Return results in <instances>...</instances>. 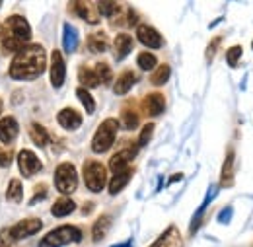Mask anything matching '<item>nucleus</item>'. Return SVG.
Returning a JSON list of instances; mask_svg holds the SVG:
<instances>
[{
  "label": "nucleus",
  "instance_id": "nucleus-1",
  "mask_svg": "<svg viewBox=\"0 0 253 247\" xmlns=\"http://www.w3.org/2000/svg\"><path fill=\"white\" fill-rule=\"evenodd\" d=\"M47 68V53L41 45L28 43L20 49L10 64V76L14 80H33L41 76Z\"/></svg>",
  "mask_w": 253,
  "mask_h": 247
},
{
  "label": "nucleus",
  "instance_id": "nucleus-2",
  "mask_svg": "<svg viewBox=\"0 0 253 247\" xmlns=\"http://www.w3.org/2000/svg\"><path fill=\"white\" fill-rule=\"evenodd\" d=\"M32 37L30 24L24 16H10L4 26H0V53H18L28 45Z\"/></svg>",
  "mask_w": 253,
  "mask_h": 247
},
{
  "label": "nucleus",
  "instance_id": "nucleus-3",
  "mask_svg": "<svg viewBox=\"0 0 253 247\" xmlns=\"http://www.w3.org/2000/svg\"><path fill=\"white\" fill-rule=\"evenodd\" d=\"M82 240V232L76 226H61L49 232L41 242L39 247H63L68 244H78Z\"/></svg>",
  "mask_w": 253,
  "mask_h": 247
},
{
  "label": "nucleus",
  "instance_id": "nucleus-4",
  "mask_svg": "<svg viewBox=\"0 0 253 247\" xmlns=\"http://www.w3.org/2000/svg\"><path fill=\"white\" fill-rule=\"evenodd\" d=\"M117 128H119L117 119H105L103 123L97 126L94 140H92V150H94L95 154H103V152H107L113 146L115 136H117Z\"/></svg>",
  "mask_w": 253,
  "mask_h": 247
},
{
  "label": "nucleus",
  "instance_id": "nucleus-5",
  "mask_svg": "<svg viewBox=\"0 0 253 247\" xmlns=\"http://www.w3.org/2000/svg\"><path fill=\"white\" fill-rule=\"evenodd\" d=\"M84 181L86 187L92 191V193H99L105 183H107V169L101 162H95V160H88L84 164Z\"/></svg>",
  "mask_w": 253,
  "mask_h": 247
},
{
  "label": "nucleus",
  "instance_id": "nucleus-6",
  "mask_svg": "<svg viewBox=\"0 0 253 247\" xmlns=\"http://www.w3.org/2000/svg\"><path fill=\"white\" fill-rule=\"evenodd\" d=\"M55 187L63 193V195H68L72 191H76L78 187V173H76V167L68 162L61 164L55 171Z\"/></svg>",
  "mask_w": 253,
  "mask_h": 247
},
{
  "label": "nucleus",
  "instance_id": "nucleus-7",
  "mask_svg": "<svg viewBox=\"0 0 253 247\" xmlns=\"http://www.w3.org/2000/svg\"><path fill=\"white\" fill-rule=\"evenodd\" d=\"M43 228V222L39 218H28V220H22L18 222L16 226H12L10 230H6L2 234V238H8V242H14V240H26L33 234H37L39 230Z\"/></svg>",
  "mask_w": 253,
  "mask_h": 247
},
{
  "label": "nucleus",
  "instance_id": "nucleus-8",
  "mask_svg": "<svg viewBox=\"0 0 253 247\" xmlns=\"http://www.w3.org/2000/svg\"><path fill=\"white\" fill-rule=\"evenodd\" d=\"M18 167H20V173L24 177H32L37 171H41L43 164L35 156V152H32V150H20V154H18Z\"/></svg>",
  "mask_w": 253,
  "mask_h": 247
},
{
  "label": "nucleus",
  "instance_id": "nucleus-9",
  "mask_svg": "<svg viewBox=\"0 0 253 247\" xmlns=\"http://www.w3.org/2000/svg\"><path fill=\"white\" fill-rule=\"evenodd\" d=\"M66 78V62H64L61 51H53L51 55V84L53 88H61Z\"/></svg>",
  "mask_w": 253,
  "mask_h": 247
},
{
  "label": "nucleus",
  "instance_id": "nucleus-10",
  "mask_svg": "<svg viewBox=\"0 0 253 247\" xmlns=\"http://www.w3.org/2000/svg\"><path fill=\"white\" fill-rule=\"evenodd\" d=\"M136 150H138V146H126V148H121L117 154L111 156V160H109V169H111L113 173H119V171L126 169V167H128V162L136 156Z\"/></svg>",
  "mask_w": 253,
  "mask_h": 247
},
{
  "label": "nucleus",
  "instance_id": "nucleus-11",
  "mask_svg": "<svg viewBox=\"0 0 253 247\" xmlns=\"http://www.w3.org/2000/svg\"><path fill=\"white\" fill-rule=\"evenodd\" d=\"M136 37L142 45L150 47V49H160L164 45V39L158 31L150 26H136Z\"/></svg>",
  "mask_w": 253,
  "mask_h": 247
},
{
  "label": "nucleus",
  "instance_id": "nucleus-12",
  "mask_svg": "<svg viewBox=\"0 0 253 247\" xmlns=\"http://www.w3.org/2000/svg\"><path fill=\"white\" fill-rule=\"evenodd\" d=\"M142 109H144V113H146L148 117H158L160 113H164V109H166V99H164V95L158 92L148 93V95L144 97V101H142Z\"/></svg>",
  "mask_w": 253,
  "mask_h": 247
},
{
  "label": "nucleus",
  "instance_id": "nucleus-13",
  "mask_svg": "<svg viewBox=\"0 0 253 247\" xmlns=\"http://www.w3.org/2000/svg\"><path fill=\"white\" fill-rule=\"evenodd\" d=\"M20 132V124L16 117H4L0 119V142L2 144H12Z\"/></svg>",
  "mask_w": 253,
  "mask_h": 247
},
{
  "label": "nucleus",
  "instance_id": "nucleus-14",
  "mask_svg": "<svg viewBox=\"0 0 253 247\" xmlns=\"http://www.w3.org/2000/svg\"><path fill=\"white\" fill-rule=\"evenodd\" d=\"M57 121H59V124H61L63 128H66V130H76V128H80V124H82V115H80L76 109L66 107L63 111H59Z\"/></svg>",
  "mask_w": 253,
  "mask_h": 247
},
{
  "label": "nucleus",
  "instance_id": "nucleus-15",
  "mask_svg": "<svg viewBox=\"0 0 253 247\" xmlns=\"http://www.w3.org/2000/svg\"><path fill=\"white\" fill-rule=\"evenodd\" d=\"M150 247H183L179 230H177L175 226H169Z\"/></svg>",
  "mask_w": 253,
  "mask_h": 247
},
{
  "label": "nucleus",
  "instance_id": "nucleus-16",
  "mask_svg": "<svg viewBox=\"0 0 253 247\" xmlns=\"http://www.w3.org/2000/svg\"><path fill=\"white\" fill-rule=\"evenodd\" d=\"M70 8L74 10L76 16H80L82 20H86L88 24H97L99 22V14L94 10V6L90 2H72Z\"/></svg>",
  "mask_w": 253,
  "mask_h": 247
},
{
  "label": "nucleus",
  "instance_id": "nucleus-17",
  "mask_svg": "<svg viewBox=\"0 0 253 247\" xmlns=\"http://www.w3.org/2000/svg\"><path fill=\"white\" fill-rule=\"evenodd\" d=\"M138 121H140V115H138L134 103L126 101L125 105H123V109H121V124L125 126L126 130H132V128L138 126Z\"/></svg>",
  "mask_w": 253,
  "mask_h": 247
},
{
  "label": "nucleus",
  "instance_id": "nucleus-18",
  "mask_svg": "<svg viewBox=\"0 0 253 247\" xmlns=\"http://www.w3.org/2000/svg\"><path fill=\"white\" fill-rule=\"evenodd\" d=\"M132 37L128 35V33H119L117 37H115V41H113V49H115V57H117V61H121V59H125L126 55L132 51Z\"/></svg>",
  "mask_w": 253,
  "mask_h": 247
},
{
  "label": "nucleus",
  "instance_id": "nucleus-19",
  "mask_svg": "<svg viewBox=\"0 0 253 247\" xmlns=\"http://www.w3.org/2000/svg\"><path fill=\"white\" fill-rule=\"evenodd\" d=\"M136 80H138V76H136L132 70L121 72L119 78H117V82H115V86H113V92L117 93V95H123V93H126L134 84H136Z\"/></svg>",
  "mask_w": 253,
  "mask_h": 247
},
{
  "label": "nucleus",
  "instance_id": "nucleus-20",
  "mask_svg": "<svg viewBox=\"0 0 253 247\" xmlns=\"http://www.w3.org/2000/svg\"><path fill=\"white\" fill-rule=\"evenodd\" d=\"M130 177H132V167H126V169L119 171V173H113V179L109 181V193L117 195L119 191H123L126 183L130 181Z\"/></svg>",
  "mask_w": 253,
  "mask_h": 247
},
{
  "label": "nucleus",
  "instance_id": "nucleus-21",
  "mask_svg": "<svg viewBox=\"0 0 253 247\" xmlns=\"http://www.w3.org/2000/svg\"><path fill=\"white\" fill-rule=\"evenodd\" d=\"M107 47H109V41H107V35L103 31H94V33L88 35V49L92 53H97V55L105 53Z\"/></svg>",
  "mask_w": 253,
  "mask_h": 247
},
{
  "label": "nucleus",
  "instance_id": "nucleus-22",
  "mask_svg": "<svg viewBox=\"0 0 253 247\" xmlns=\"http://www.w3.org/2000/svg\"><path fill=\"white\" fill-rule=\"evenodd\" d=\"M74 208H76V205H74V201H72V199H68V197H61V199H59V201H55V205L51 206V212H53V216L63 218V216L72 214V212H74Z\"/></svg>",
  "mask_w": 253,
  "mask_h": 247
},
{
  "label": "nucleus",
  "instance_id": "nucleus-23",
  "mask_svg": "<svg viewBox=\"0 0 253 247\" xmlns=\"http://www.w3.org/2000/svg\"><path fill=\"white\" fill-rule=\"evenodd\" d=\"M63 47L66 53H74L78 47V31L70 24H64L63 28Z\"/></svg>",
  "mask_w": 253,
  "mask_h": 247
},
{
  "label": "nucleus",
  "instance_id": "nucleus-24",
  "mask_svg": "<svg viewBox=\"0 0 253 247\" xmlns=\"http://www.w3.org/2000/svg\"><path fill=\"white\" fill-rule=\"evenodd\" d=\"M216 185H212L209 189V193H207V197H205V203L197 208V212H195V216H193V222H191V234H195L197 232V228H199V222H201V218H203V212L207 210V206L211 205V201L214 199V195H216Z\"/></svg>",
  "mask_w": 253,
  "mask_h": 247
},
{
  "label": "nucleus",
  "instance_id": "nucleus-25",
  "mask_svg": "<svg viewBox=\"0 0 253 247\" xmlns=\"http://www.w3.org/2000/svg\"><path fill=\"white\" fill-rule=\"evenodd\" d=\"M220 183H222V187H232V185H234V152H232V150L228 152L226 160H224Z\"/></svg>",
  "mask_w": 253,
  "mask_h": 247
},
{
  "label": "nucleus",
  "instance_id": "nucleus-26",
  "mask_svg": "<svg viewBox=\"0 0 253 247\" xmlns=\"http://www.w3.org/2000/svg\"><path fill=\"white\" fill-rule=\"evenodd\" d=\"M30 136H32V140L39 146V148L47 146V144H49V140H51V136H49L47 128L39 123H33L32 126H30Z\"/></svg>",
  "mask_w": 253,
  "mask_h": 247
},
{
  "label": "nucleus",
  "instance_id": "nucleus-27",
  "mask_svg": "<svg viewBox=\"0 0 253 247\" xmlns=\"http://www.w3.org/2000/svg\"><path fill=\"white\" fill-rule=\"evenodd\" d=\"M78 80H80V84L86 86V88H95V86H99V80H97V76H95V70L90 68V66H80V68H78Z\"/></svg>",
  "mask_w": 253,
  "mask_h": 247
},
{
  "label": "nucleus",
  "instance_id": "nucleus-28",
  "mask_svg": "<svg viewBox=\"0 0 253 247\" xmlns=\"http://www.w3.org/2000/svg\"><path fill=\"white\" fill-rule=\"evenodd\" d=\"M109 226H111V218L105 216V214L95 220L94 228H92V238H94V242H101V240L105 238V234H107Z\"/></svg>",
  "mask_w": 253,
  "mask_h": 247
},
{
  "label": "nucleus",
  "instance_id": "nucleus-29",
  "mask_svg": "<svg viewBox=\"0 0 253 247\" xmlns=\"http://www.w3.org/2000/svg\"><path fill=\"white\" fill-rule=\"evenodd\" d=\"M169 76H171V68H169L168 64H160L158 68L154 70L150 82H152L154 86H164V84L169 80Z\"/></svg>",
  "mask_w": 253,
  "mask_h": 247
},
{
  "label": "nucleus",
  "instance_id": "nucleus-30",
  "mask_svg": "<svg viewBox=\"0 0 253 247\" xmlns=\"http://www.w3.org/2000/svg\"><path fill=\"white\" fill-rule=\"evenodd\" d=\"M95 70V76H97V80H99V84H103V86H107L109 82H111V78H113V72H111V66L109 64H105V62H97L94 66Z\"/></svg>",
  "mask_w": 253,
  "mask_h": 247
},
{
  "label": "nucleus",
  "instance_id": "nucleus-31",
  "mask_svg": "<svg viewBox=\"0 0 253 247\" xmlns=\"http://www.w3.org/2000/svg\"><path fill=\"white\" fill-rule=\"evenodd\" d=\"M76 97L82 101V105H84V109H86V113H94L95 111V99L92 97V93L88 92L86 88H78L76 90Z\"/></svg>",
  "mask_w": 253,
  "mask_h": 247
},
{
  "label": "nucleus",
  "instance_id": "nucleus-32",
  "mask_svg": "<svg viewBox=\"0 0 253 247\" xmlns=\"http://www.w3.org/2000/svg\"><path fill=\"white\" fill-rule=\"evenodd\" d=\"M6 197H8V201H12V203H20V201L24 199V187H22V183H20L18 179H12V181H10L8 191H6Z\"/></svg>",
  "mask_w": 253,
  "mask_h": 247
},
{
  "label": "nucleus",
  "instance_id": "nucleus-33",
  "mask_svg": "<svg viewBox=\"0 0 253 247\" xmlns=\"http://www.w3.org/2000/svg\"><path fill=\"white\" fill-rule=\"evenodd\" d=\"M97 8L107 18H113L115 14L121 12V4H117V2H97Z\"/></svg>",
  "mask_w": 253,
  "mask_h": 247
},
{
  "label": "nucleus",
  "instance_id": "nucleus-34",
  "mask_svg": "<svg viewBox=\"0 0 253 247\" xmlns=\"http://www.w3.org/2000/svg\"><path fill=\"white\" fill-rule=\"evenodd\" d=\"M136 62H138V66H140L142 70H152V68L156 66L158 59H156L152 53H140L138 59H136Z\"/></svg>",
  "mask_w": 253,
  "mask_h": 247
},
{
  "label": "nucleus",
  "instance_id": "nucleus-35",
  "mask_svg": "<svg viewBox=\"0 0 253 247\" xmlns=\"http://www.w3.org/2000/svg\"><path fill=\"white\" fill-rule=\"evenodd\" d=\"M242 47L240 45H236V47H232V49H228V53H226V61H228V64L230 66H236L238 64V61L242 59Z\"/></svg>",
  "mask_w": 253,
  "mask_h": 247
},
{
  "label": "nucleus",
  "instance_id": "nucleus-36",
  "mask_svg": "<svg viewBox=\"0 0 253 247\" xmlns=\"http://www.w3.org/2000/svg\"><path fill=\"white\" fill-rule=\"evenodd\" d=\"M152 132H154V123H148L144 124V128H142V132H140V138H138V148L140 146H146L148 144V140L152 138Z\"/></svg>",
  "mask_w": 253,
  "mask_h": 247
},
{
  "label": "nucleus",
  "instance_id": "nucleus-37",
  "mask_svg": "<svg viewBox=\"0 0 253 247\" xmlns=\"http://www.w3.org/2000/svg\"><path fill=\"white\" fill-rule=\"evenodd\" d=\"M220 41H222V37H214V39L211 41V45H209V49H207V61H212L214 53H216L218 47H220Z\"/></svg>",
  "mask_w": 253,
  "mask_h": 247
},
{
  "label": "nucleus",
  "instance_id": "nucleus-38",
  "mask_svg": "<svg viewBox=\"0 0 253 247\" xmlns=\"http://www.w3.org/2000/svg\"><path fill=\"white\" fill-rule=\"evenodd\" d=\"M10 162H12V154H10L8 150L0 148V167H8Z\"/></svg>",
  "mask_w": 253,
  "mask_h": 247
},
{
  "label": "nucleus",
  "instance_id": "nucleus-39",
  "mask_svg": "<svg viewBox=\"0 0 253 247\" xmlns=\"http://www.w3.org/2000/svg\"><path fill=\"white\" fill-rule=\"evenodd\" d=\"M232 214H234V208H232V206H226L220 212V216H218V222H220V224H228Z\"/></svg>",
  "mask_w": 253,
  "mask_h": 247
},
{
  "label": "nucleus",
  "instance_id": "nucleus-40",
  "mask_svg": "<svg viewBox=\"0 0 253 247\" xmlns=\"http://www.w3.org/2000/svg\"><path fill=\"white\" fill-rule=\"evenodd\" d=\"M45 195H47V187L41 185V189H37V191H35V195H33V199L30 201V205H35L37 201H43V199H45Z\"/></svg>",
  "mask_w": 253,
  "mask_h": 247
},
{
  "label": "nucleus",
  "instance_id": "nucleus-41",
  "mask_svg": "<svg viewBox=\"0 0 253 247\" xmlns=\"http://www.w3.org/2000/svg\"><path fill=\"white\" fill-rule=\"evenodd\" d=\"M181 177H183L181 173H175L173 177H169V183H173V181H177V179H181Z\"/></svg>",
  "mask_w": 253,
  "mask_h": 247
},
{
  "label": "nucleus",
  "instance_id": "nucleus-42",
  "mask_svg": "<svg viewBox=\"0 0 253 247\" xmlns=\"http://www.w3.org/2000/svg\"><path fill=\"white\" fill-rule=\"evenodd\" d=\"M115 247H130V240L125 242V244H119V246H115Z\"/></svg>",
  "mask_w": 253,
  "mask_h": 247
},
{
  "label": "nucleus",
  "instance_id": "nucleus-43",
  "mask_svg": "<svg viewBox=\"0 0 253 247\" xmlns=\"http://www.w3.org/2000/svg\"><path fill=\"white\" fill-rule=\"evenodd\" d=\"M2 107H4V103H2V99H0V113H2Z\"/></svg>",
  "mask_w": 253,
  "mask_h": 247
},
{
  "label": "nucleus",
  "instance_id": "nucleus-44",
  "mask_svg": "<svg viewBox=\"0 0 253 247\" xmlns=\"http://www.w3.org/2000/svg\"><path fill=\"white\" fill-rule=\"evenodd\" d=\"M0 6H2V2H0Z\"/></svg>",
  "mask_w": 253,
  "mask_h": 247
},
{
  "label": "nucleus",
  "instance_id": "nucleus-45",
  "mask_svg": "<svg viewBox=\"0 0 253 247\" xmlns=\"http://www.w3.org/2000/svg\"><path fill=\"white\" fill-rule=\"evenodd\" d=\"M252 47H253V45H252Z\"/></svg>",
  "mask_w": 253,
  "mask_h": 247
},
{
  "label": "nucleus",
  "instance_id": "nucleus-46",
  "mask_svg": "<svg viewBox=\"0 0 253 247\" xmlns=\"http://www.w3.org/2000/svg\"><path fill=\"white\" fill-rule=\"evenodd\" d=\"M2 247H4V246H2Z\"/></svg>",
  "mask_w": 253,
  "mask_h": 247
}]
</instances>
